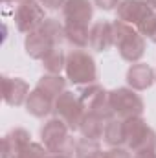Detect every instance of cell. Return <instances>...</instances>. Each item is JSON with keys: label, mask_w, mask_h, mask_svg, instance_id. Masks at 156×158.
<instances>
[{"label": "cell", "mask_w": 156, "mask_h": 158, "mask_svg": "<svg viewBox=\"0 0 156 158\" xmlns=\"http://www.w3.org/2000/svg\"><path fill=\"white\" fill-rule=\"evenodd\" d=\"M64 64H66V55L63 53L61 48H53L50 53L44 55L42 59V66L46 68L48 74H57L61 76V72L64 70Z\"/></svg>", "instance_id": "obj_20"}, {"label": "cell", "mask_w": 156, "mask_h": 158, "mask_svg": "<svg viewBox=\"0 0 156 158\" xmlns=\"http://www.w3.org/2000/svg\"><path fill=\"white\" fill-rule=\"evenodd\" d=\"M64 72H66V79L74 85H92L97 79L96 61L84 50H72L66 55Z\"/></svg>", "instance_id": "obj_4"}, {"label": "cell", "mask_w": 156, "mask_h": 158, "mask_svg": "<svg viewBox=\"0 0 156 158\" xmlns=\"http://www.w3.org/2000/svg\"><path fill=\"white\" fill-rule=\"evenodd\" d=\"M53 107H55V99H53L51 96L44 94L42 90H39L37 86H35V90L30 92V96H28V99H26V110H28L31 116H35V118H44V116H48V114L53 110Z\"/></svg>", "instance_id": "obj_13"}, {"label": "cell", "mask_w": 156, "mask_h": 158, "mask_svg": "<svg viewBox=\"0 0 156 158\" xmlns=\"http://www.w3.org/2000/svg\"><path fill=\"white\" fill-rule=\"evenodd\" d=\"M103 140L110 147H123L125 145V119L112 118L110 121H107Z\"/></svg>", "instance_id": "obj_17"}, {"label": "cell", "mask_w": 156, "mask_h": 158, "mask_svg": "<svg viewBox=\"0 0 156 158\" xmlns=\"http://www.w3.org/2000/svg\"><path fill=\"white\" fill-rule=\"evenodd\" d=\"M109 99L114 116L119 119L136 118L143 114V99L132 88H116L109 92Z\"/></svg>", "instance_id": "obj_6"}, {"label": "cell", "mask_w": 156, "mask_h": 158, "mask_svg": "<svg viewBox=\"0 0 156 158\" xmlns=\"http://www.w3.org/2000/svg\"><path fill=\"white\" fill-rule=\"evenodd\" d=\"M44 20V7L37 0H24L18 4L15 11V24L22 33L35 31Z\"/></svg>", "instance_id": "obj_8"}, {"label": "cell", "mask_w": 156, "mask_h": 158, "mask_svg": "<svg viewBox=\"0 0 156 158\" xmlns=\"http://www.w3.org/2000/svg\"><path fill=\"white\" fill-rule=\"evenodd\" d=\"M30 138H31L30 132L20 129V127L7 132L4 136V142H2V158H11L15 153H18L24 145H28L31 142Z\"/></svg>", "instance_id": "obj_15"}, {"label": "cell", "mask_w": 156, "mask_h": 158, "mask_svg": "<svg viewBox=\"0 0 156 158\" xmlns=\"http://www.w3.org/2000/svg\"><path fill=\"white\" fill-rule=\"evenodd\" d=\"M2 85H4V99H6L7 105L18 107L30 96L28 83L20 77H4L2 79Z\"/></svg>", "instance_id": "obj_12"}, {"label": "cell", "mask_w": 156, "mask_h": 158, "mask_svg": "<svg viewBox=\"0 0 156 158\" xmlns=\"http://www.w3.org/2000/svg\"><path fill=\"white\" fill-rule=\"evenodd\" d=\"M92 50L96 52H107L114 46V30L112 22L107 20H97L96 24L90 26V44Z\"/></svg>", "instance_id": "obj_11"}, {"label": "cell", "mask_w": 156, "mask_h": 158, "mask_svg": "<svg viewBox=\"0 0 156 158\" xmlns=\"http://www.w3.org/2000/svg\"><path fill=\"white\" fill-rule=\"evenodd\" d=\"M64 40V24H61L57 19H46L39 28L26 37V53L33 59H44L46 53H50L53 48H59V44Z\"/></svg>", "instance_id": "obj_1"}, {"label": "cell", "mask_w": 156, "mask_h": 158, "mask_svg": "<svg viewBox=\"0 0 156 158\" xmlns=\"http://www.w3.org/2000/svg\"><path fill=\"white\" fill-rule=\"evenodd\" d=\"M154 9L145 2V0H121L116 7L117 20L127 22L130 26H140Z\"/></svg>", "instance_id": "obj_9"}, {"label": "cell", "mask_w": 156, "mask_h": 158, "mask_svg": "<svg viewBox=\"0 0 156 158\" xmlns=\"http://www.w3.org/2000/svg\"><path fill=\"white\" fill-rule=\"evenodd\" d=\"M119 2H121V0H94V4H96L99 9H103V11H112V9H116L117 6H119Z\"/></svg>", "instance_id": "obj_25"}, {"label": "cell", "mask_w": 156, "mask_h": 158, "mask_svg": "<svg viewBox=\"0 0 156 158\" xmlns=\"http://www.w3.org/2000/svg\"><path fill=\"white\" fill-rule=\"evenodd\" d=\"M112 30H114V46L117 48L121 59L129 63H138L145 53L143 35L130 24L121 22L117 19L112 22Z\"/></svg>", "instance_id": "obj_2"}, {"label": "cell", "mask_w": 156, "mask_h": 158, "mask_svg": "<svg viewBox=\"0 0 156 158\" xmlns=\"http://www.w3.org/2000/svg\"><path fill=\"white\" fill-rule=\"evenodd\" d=\"M154 81L156 79L153 68L149 64H143V63L132 64L127 72V83L132 90H147Z\"/></svg>", "instance_id": "obj_14"}, {"label": "cell", "mask_w": 156, "mask_h": 158, "mask_svg": "<svg viewBox=\"0 0 156 158\" xmlns=\"http://www.w3.org/2000/svg\"><path fill=\"white\" fill-rule=\"evenodd\" d=\"M105 125L107 121L96 114H84L83 123L79 127V132L83 134V138H88V140H101L103 138V132H105Z\"/></svg>", "instance_id": "obj_16"}, {"label": "cell", "mask_w": 156, "mask_h": 158, "mask_svg": "<svg viewBox=\"0 0 156 158\" xmlns=\"http://www.w3.org/2000/svg\"><path fill=\"white\" fill-rule=\"evenodd\" d=\"M46 147H42L40 143L30 142L28 145H24L18 153H15L11 158H46Z\"/></svg>", "instance_id": "obj_22"}, {"label": "cell", "mask_w": 156, "mask_h": 158, "mask_svg": "<svg viewBox=\"0 0 156 158\" xmlns=\"http://www.w3.org/2000/svg\"><path fill=\"white\" fill-rule=\"evenodd\" d=\"M145 2H147V4H149V6H151V7L156 11V0H145Z\"/></svg>", "instance_id": "obj_29"}, {"label": "cell", "mask_w": 156, "mask_h": 158, "mask_svg": "<svg viewBox=\"0 0 156 158\" xmlns=\"http://www.w3.org/2000/svg\"><path fill=\"white\" fill-rule=\"evenodd\" d=\"M136 30H138L143 37H149L153 42H156V11H153Z\"/></svg>", "instance_id": "obj_23"}, {"label": "cell", "mask_w": 156, "mask_h": 158, "mask_svg": "<svg viewBox=\"0 0 156 158\" xmlns=\"http://www.w3.org/2000/svg\"><path fill=\"white\" fill-rule=\"evenodd\" d=\"M53 112L57 114V118H61L70 127V131H79L83 118H84V109H83L79 98L74 92H68V90H64L55 99Z\"/></svg>", "instance_id": "obj_7"}, {"label": "cell", "mask_w": 156, "mask_h": 158, "mask_svg": "<svg viewBox=\"0 0 156 158\" xmlns=\"http://www.w3.org/2000/svg\"><path fill=\"white\" fill-rule=\"evenodd\" d=\"M125 145L129 151H156V132L145 123L142 116L125 119Z\"/></svg>", "instance_id": "obj_5"}, {"label": "cell", "mask_w": 156, "mask_h": 158, "mask_svg": "<svg viewBox=\"0 0 156 158\" xmlns=\"http://www.w3.org/2000/svg\"><path fill=\"white\" fill-rule=\"evenodd\" d=\"M132 158H156V151H142V153H134Z\"/></svg>", "instance_id": "obj_27"}, {"label": "cell", "mask_w": 156, "mask_h": 158, "mask_svg": "<svg viewBox=\"0 0 156 158\" xmlns=\"http://www.w3.org/2000/svg\"><path fill=\"white\" fill-rule=\"evenodd\" d=\"M94 17L90 0H66L63 7V20L66 26H88Z\"/></svg>", "instance_id": "obj_10"}, {"label": "cell", "mask_w": 156, "mask_h": 158, "mask_svg": "<svg viewBox=\"0 0 156 158\" xmlns=\"http://www.w3.org/2000/svg\"><path fill=\"white\" fill-rule=\"evenodd\" d=\"M64 40L76 50H83L90 44V28L88 26H66L64 24Z\"/></svg>", "instance_id": "obj_18"}, {"label": "cell", "mask_w": 156, "mask_h": 158, "mask_svg": "<svg viewBox=\"0 0 156 158\" xmlns=\"http://www.w3.org/2000/svg\"><path fill=\"white\" fill-rule=\"evenodd\" d=\"M46 158H74L72 155H64V153H51V155H48Z\"/></svg>", "instance_id": "obj_28"}, {"label": "cell", "mask_w": 156, "mask_h": 158, "mask_svg": "<svg viewBox=\"0 0 156 158\" xmlns=\"http://www.w3.org/2000/svg\"><path fill=\"white\" fill-rule=\"evenodd\" d=\"M64 85H66L64 77H61V76H57V74H48V76H42V77L39 79L37 88L42 90L44 94L51 96L53 99H57V98L64 92Z\"/></svg>", "instance_id": "obj_19"}, {"label": "cell", "mask_w": 156, "mask_h": 158, "mask_svg": "<svg viewBox=\"0 0 156 158\" xmlns=\"http://www.w3.org/2000/svg\"><path fill=\"white\" fill-rule=\"evenodd\" d=\"M103 158H132V155L125 147H112L103 153Z\"/></svg>", "instance_id": "obj_24"}, {"label": "cell", "mask_w": 156, "mask_h": 158, "mask_svg": "<svg viewBox=\"0 0 156 158\" xmlns=\"http://www.w3.org/2000/svg\"><path fill=\"white\" fill-rule=\"evenodd\" d=\"M4 2H9V0H4ZM17 2H24V0H17Z\"/></svg>", "instance_id": "obj_30"}, {"label": "cell", "mask_w": 156, "mask_h": 158, "mask_svg": "<svg viewBox=\"0 0 156 158\" xmlns=\"http://www.w3.org/2000/svg\"><path fill=\"white\" fill-rule=\"evenodd\" d=\"M42 4L44 9H51V11H57V9H63L66 0H39Z\"/></svg>", "instance_id": "obj_26"}, {"label": "cell", "mask_w": 156, "mask_h": 158, "mask_svg": "<svg viewBox=\"0 0 156 158\" xmlns=\"http://www.w3.org/2000/svg\"><path fill=\"white\" fill-rule=\"evenodd\" d=\"M70 127L61 118H53L44 123L40 129V138L42 145L46 147L48 153H64V155H74L76 153V143L68 136Z\"/></svg>", "instance_id": "obj_3"}, {"label": "cell", "mask_w": 156, "mask_h": 158, "mask_svg": "<svg viewBox=\"0 0 156 158\" xmlns=\"http://www.w3.org/2000/svg\"><path fill=\"white\" fill-rule=\"evenodd\" d=\"M154 79H156V74H154Z\"/></svg>", "instance_id": "obj_31"}, {"label": "cell", "mask_w": 156, "mask_h": 158, "mask_svg": "<svg viewBox=\"0 0 156 158\" xmlns=\"http://www.w3.org/2000/svg\"><path fill=\"white\" fill-rule=\"evenodd\" d=\"M101 153L99 142L97 140H88L83 138L76 143V158H97V155Z\"/></svg>", "instance_id": "obj_21"}]
</instances>
